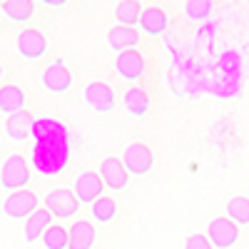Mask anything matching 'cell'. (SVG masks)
Here are the masks:
<instances>
[{
    "label": "cell",
    "instance_id": "obj_26",
    "mask_svg": "<svg viewBox=\"0 0 249 249\" xmlns=\"http://www.w3.org/2000/svg\"><path fill=\"white\" fill-rule=\"evenodd\" d=\"M184 249H214V244L207 239V234H190L184 242Z\"/></svg>",
    "mask_w": 249,
    "mask_h": 249
},
{
    "label": "cell",
    "instance_id": "obj_6",
    "mask_svg": "<svg viewBox=\"0 0 249 249\" xmlns=\"http://www.w3.org/2000/svg\"><path fill=\"white\" fill-rule=\"evenodd\" d=\"M122 162H124V167H127L130 175L135 177H144V175H150L152 167H155V157H152V150L147 147V144H130L127 150H124L122 155Z\"/></svg>",
    "mask_w": 249,
    "mask_h": 249
},
{
    "label": "cell",
    "instance_id": "obj_8",
    "mask_svg": "<svg viewBox=\"0 0 249 249\" xmlns=\"http://www.w3.org/2000/svg\"><path fill=\"white\" fill-rule=\"evenodd\" d=\"M43 88L48 92H53V95L70 92V88H72V72L65 68V62H62V60H55L53 65L45 68V72H43Z\"/></svg>",
    "mask_w": 249,
    "mask_h": 249
},
{
    "label": "cell",
    "instance_id": "obj_10",
    "mask_svg": "<svg viewBox=\"0 0 249 249\" xmlns=\"http://www.w3.org/2000/svg\"><path fill=\"white\" fill-rule=\"evenodd\" d=\"M18 53L25 60H40L48 53V37L40 30L28 28V30H23L18 35Z\"/></svg>",
    "mask_w": 249,
    "mask_h": 249
},
{
    "label": "cell",
    "instance_id": "obj_7",
    "mask_svg": "<svg viewBox=\"0 0 249 249\" xmlns=\"http://www.w3.org/2000/svg\"><path fill=\"white\" fill-rule=\"evenodd\" d=\"M35 210H37V197L30 190L10 192L3 202V214L8 219H28Z\"/></svg>",
    "mask_w": 249,
    "mask_h": 249
},
{
    "label": "cell",
    "instance_id": "obj_13",
    "mask_svg": "<svg viewBox=\"0 0 249 249\" xmlns=\"http://www.w3.org/2000/svg\"><path fill=\"white\" fill-rule=\"evenodd\" d=\"M33 124H35V117L28 112V110H20L15 115H8L5 120V132L13 142H25L33 137Z\"/></svg>",
    "mask_w": 249,
    "mask_h": 249
},
{
    "label": "cell",
    "instance_id": "obj_28",
    "mask_svg": "<svg viewBox=\"0 0 249 249\" xmlns=\"http://www.w3.org/2000/svg\"><path fill=\"white\" fill-rule=\"evenodd\" d=\"M0 80H3V68H0Z\"/></svg>",
    "mask_w": 249,
    "mask_h": 249
},
{
    "label": "cell",
    "instance_id": "obj_4",
    "mask_svg": "<svg viewBox=\"0 0 249 249\" xmlns=\"http://www.w3.org/2000/svg\"><path fill=\"white\" fill-rule=\"evenodd\" d=\"M82 100H85V105L97 112V115H107L115 110V92L112 88L107 85V82H90V85H85V92H82Z\"/></svg>",
    "mask_w": 249,
    "mask_h": 249
},
{
    "label": "cell",
    "instance_id": "obj_15",
    "mask_svg": "<svg viewBox=\"0 0 249 249\" xmlns=\"http://www.w3.org/2000/svg\"><path fill=\"white\" fill-rule=\"evenodd\" d=\"M140 28L147 35H162L164 30L170 28V18H167V13H164L162 8L150 5V8H144L142 15H140Z\"/></svg>",
    "mask_w": 249,
    "mask_h": 249
},
{
    "label": "cell",
    "instance_id": "obj_9",
    "mask_svg": "<svg viewBox=\"0 0 249 249\" xmlns=\"http://www.w3.org/2000/svg\"><path fill=\"white\" fill-rule=\"evenodd\" d=\"M115 70L120 72V77L135 82V80H142L144 70H147V60H144V55L140 50H122V53H117Z\"/></svg>",
    "mask_w": 249,
    "mask_h": 249
},
{
    "label": "cell",
    "instance_id": "obj_22",
    "mask_svg": "<svg viewBox=\"0 0 249 249\" xmlns=\"http://www.w3.org/2000/svg\"><path fill=\"white\" fill-rule=\"evenodd\" d=\"M120 25H140V15H142V8H140V0H120V5L115 10Z\"/></svg>",
    "mask_w": 249,
    "mask_h": 249
},
{
    "label": "cell",
    "instance_id": "obj_1",
    "mask_svg": "<svg viewBox=\"0 0 249 249\" xmlns=\"http://www.w3.org/2000/svg\"><path fill=\"white\" fill-rule=\"evenodd\" d=\"M33 167L43 177H57L68 170L75 137L55 117H40L33 124Z\"/></svg>",
    "mask_w": 249,
    "mask_h": 249
},
{
    "label": "cell",
    "instance_id": "obj_29",
    "mask_svg": "<svg viewBox=\"0 0 249 249\" xmlns=\"http://www.w3.org/2000/svg\"><path fill=\"white\" fill-rule=\"evenodd\" d=\"M0 13H3V10H0Z\"/></svg>",
    "mask_w": 249,
    "mask_h": 249
},
{
    "label": "cell",
    "instance_id": "obj_14",
    "mask_svg": "<svg viewBox=\"0 0 249 249\" xmlns=\"http://www.w3.org/2000/svg\"><path fill=\"white\" fill-rule=\"evenodd\" d=\"M53 212L48 207H37V210L25 219V242H35V239H43V234L53 227Z\"/></svg>",
    "mask_w": 249,
    "mask_h": 249
},
{
    "label": "cell",
    "instance_id": "obj_23",
    "mask_svg": "<svg viewBox=\"0 0 249 249\" xmlns=\"http://www.w3.org/2000/svg\"><path fill=\"white\" fill-rule=\"evenodd\" d=\"M43 247L45 249H70V230L62 224H53L43 234Z\"/></svg>",
    "mask_w": 249,
    "mask_h": 249
},
{
    "label": "cell",
    "instance_id": "obj_24",
    "mask_svg": "<svg viewBox=\"0 0 249 249\" xmlns=\"http://www.w3.org/2000/svg\"><path fill=\"white\" fill-rule=\"evenodd\" d=\"M227 217L239 227L249 224V197H232L227 202Z\"/></svg>",
    "mask_w": 249,
    "mask_h": 249
},
{
    "label": "cell",
    "instance_id": "obj_11",
    "mask_svg": "<svg viewBox=\"0 0 249 249\" xmlns=\"http://www.w3.org/2000/svg\"><path fill=\"white\" fill-rule=\"evenodd\" d=\"M100 177H102V182H105L110 190H115V192L124 190V187L130 184V172H127V167H124V162L117 160V157L102 160V164H100Z\"/></svg>",
    "mask_w": 249,
    "mask_h": 249
},
{
    "label": "cell",
    "instance_id": "obj_21",
    "mask_svg": "<svg viewBox=\"0 0 249 249\" xmlns=\"http://www.w3.org/2000/svg\"><path fill=\"white\" fill-rule=\"evenodd\" d=\"M90 212L97 224H110L117 217V202L112 197H100L97 202L90 204Z\"/></svg>",
    "mask_w": 249,
    "mask_h": 249
},
{
    "label": "cell",
    "instance_id": "obj_2",
    "mask_svg": "<svg viewBox=\"0 0 249 249\" xmlns=\"http://www.w3.org/2000/svg\"><path fill=\"white\" fill-rule=\"evenodd\" d=\"M28 182H30V170L25 160L20 155H10L5 164L0 167V187L8 192H18V190H25Z\"/></svg>",
    "mask_w": 249,
    "mask_h": 249
},
{
    "label": "cell",
    "instance_id": "obj_5",
    "mask_svg": "<svg viewBox=\"0 0 249 249\" xmlns=\"http://www.w3.org/2000/svg\"><path fill=\"white\" fill-rule=\"evenodd\" d=\"M45 207L53 212L55 219H72L80 210V199L75 197L72 190L60 187V190H53L45 195Z\"/></svg>",
    "mask_w": 249,
    "mask_h": 249
},
{
    "label": "cell",
    "instance_id": "obj_3",
    "mask_svg": "<svg viewBox=\"0 0 249 249\" xmlns=\"http://www.w3.org/2000/svg\"><path fill=\"white\" fill-rule=\"evenodd\" d=\"M207 239L214 244V249H232L239 242V224L230 217H217L207 224Z\"/></svg>",
    "mask_w": 249,
    "mask_h": 249
},
{
    "label": "cell",
    "instance_id": "obj_25",
    "mask_svg": "<svg viewBox=\"0 0 249 249\" xmlns=\"http://www.w3.org/2000/svg\"><path fill=\"white\" fill-rule=\"evenodd\" d=\"M212 8H214L212 0H184V15L190 18V20H195V23L210 18L212 15Z\"/></svg>",
    "mask_w": 249,
    "mask_h": 249
},
{
    "label": "cell",
    "instance_id": "obj_27",
    "mask_svg": "<svg viewBox=\"0 0 249 249\" xmlns=\"http://www.w3.org/2000/svg\"><path fill=\"white\" fill-rule=\"evenodd\" d=\"M40 3L48 8H62V5H68V0H40Z\"/></svg>",
    "mask_w": 249,
    "mask_h": 249
},
{
    "label": "cell",
    "instance_id": "obj_20",
    "mask_svg": "<svg viewBox=\"0 0 249 249\" xmlns=\"http://www.w3.org/2000/svg\"><path fill=\"white\" fill-rule=\"evenodd\" d=\"M5 18H10L13 23H28L35 13V5L33 0H3V5H0Z\"/></svg>",
    "mask_w": 249,
    "mask_h": 249
},
{
    "label": "cell",
    "instance_id": "obj_17",
    "mask_svg": "<svg viewBox=\"0 0 249 249\" xmlns=\"http://www.w3.org/2000/svg\"><path fill=\"white\" fill-rule=\"evenodd\" d=\"M95 227L88 219H77L70 227V249H92L95 247Z\"/></svg>",
    "mask_w": 249,
    "mask_h": 249
},
{
    "label": "cell",
    "instance_id": "obj_18",
    "mask_svg": "<svg viewBox=\"0 0 249 249\" xmlns=\"http://www.w3.org/2000/svg\"><path fill=\"white\" fill-rule=\"evenodd\" d=\"M25 92L18 85H3L0 88V112L5 115H15L20 110H25Z\"/></svg>",
    "mask_w": 249,
    "mask_h": 249
},
{
    "label": "cell",
    "instance_id": "obj_19",
    "mask_svg": "<svg viewBox=\"0 0 249 249\" xmlns=\"http://www.w3.org/2000/svg\"><path fill=\"white\" fill-rule=\"evenodd\" d=\"M122 105L132 117H144L150 112V97L142 88H130L127 92L122 95Z\"/></svg>",
    "mask_w": 249,
    "mask_h": 249
},
{
    "label": "cell",
    "instance_id": "obj_12",
    "mask_svg": "<svg viewBox=\"0 0 249 249\" xmlns=\"http://www.w3.org/2000/svg\"><path fill=\"white\" fill-rule=\"evenodd\" d=\"M102 187L105 182L100 179V175L95 172H82L77 179H75V197L80 199V204H92L102 197Z\"/></svg>",
    "mask_w": 249,
    "mask_h": 249
},
{
    "label": "cell",
    "instance_id": "obj_16",
    "mask_svg": "<svg viewBox=\"0 0 249 249\" xmlns=\"http://www.w3.org/2000/svg\"><path fill=\"white\" fill-rule=\"evenodd\" d=\"M140 43V33L130 25H115L107 33V45L117 53L122 50H135V45Z\"/></svg>",
    "mask_w": 249,
    "mask_h": 249
}]
</instances>
